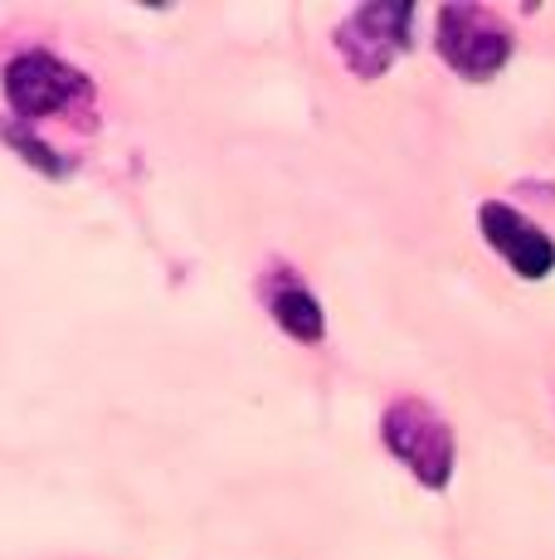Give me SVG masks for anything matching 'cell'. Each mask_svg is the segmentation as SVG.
<instances>
[{
  "label": "cell",
  "mask_w": 555,
  "mask_h": 560,
  "mask_svg": "<svg viewBox=\"0 0 555 560\" xmlns=\"http://www.w3.org/2000/svg\"><path fill=\"white\" fill-rule=\"evenodd\" d=\"M0 98H5L10 117L20 122H45V117H63V113H88L98 89L79 63L59 59L49 49H20L5 59L0 69Z\"/></svg>",
  "instance_id": "6da1fadb"
},
{
  "label": "cell",
  "mask_w": 555,
  "mask_h": 560,
  "mask_svg": "<svg viewBox=\"0 0 555 560\" xmlns=\"http://www.w3.org/2000/svg\"><path fill=\"white\" fill-rule=\"evenodd\" d=\"M380 439H386L390 458H400L420 488L444 492L448 482H453L458 439H453V424H448L429 400H414V395L394 400L386 415H380Z\"/></svg>",
  "instance_id": "7a4b0ae2"
},
{
  "label": "cell",
  "mask_w": 555,
  "mask_h": 560,
  "mask_svg": "<svg viewBox=\"0 0 555 560\" xmlns=\"http://www.w3.org/2000/svg\"><path fill=\"white\" fill-rule=\"evenodd\" d=\"M434 49L458 79L493 83L517 54V35L497 10L458 0V5H439V15H434Z\"/></svg>",
  "instance_id": "3957f363"
},
{
  "label": "cell",
  "mask_w": 555,
  "mask_h": 560,
  "mask_svg": "<svg viewBox=\"0 0 555 560\" xmlns=\"http://www.w3.org/2000/svg\"><path fill=\"white\" fill-rule=\"evenodd\" d=\"M414 15H420V10H414L410 0H370V5H356L332 35L341 63H346L361 83H376L380 73H390V63L414 45Z\"/></svg>",
  "instance_id": "277c9868"
},
{
  "label": "cell",
  "mask_w": 555,
  "mask_h": 560,
  "mask_svg": "<svg viewBox=\"0 0 555 560\" xmlns=\"http://www.w3.org/2000/svg\"><path fill=\"white\" fill-rule=\"evenodd\" d=\"M477 230H483L487 249H493L521 283H541V278L555 273V240L536 220H527L517 205L483 200L477 205Z\"/></svg>",
  "instance_id": "5b68a950"
},
{
  "label": "cell",
  "mask_w": 555,
  "mask_h": 560,
  "mask_svg": "<svg viewBox=\"0 0 555 560\" xmlns=\"http://www.w3.org/2000/svg\"><path fill=\"white\" fill-rule=\"evenodd\" d=\"M259 293H263V307H269L273 327L283 331L287 341H297V347H322L327 341V312L317 303V293L303 283V278H293V268L273 264L269 273L259 278Z\"/></svg>",
  "instance_id": "8992f818"
},
{
  "label": "cell",
  "mask_w": 555,
  "mask_h": 560,
  "mask_svg": "<svg viewBox=\"0 0 555 560\" xmlns=\"http://www.w3.org/2000/svg\"><path fill=\"white\" fill-rule=\"evenodd\" d=\"M0 142L25 161L29 171H39V176H49V180H69L73 171H79L69 156L59 152V147H49L45 137H39V127L20 122V117H5V122H0Z\"/></svg>",
  "instance_id": "52a82bcc"
}]
</instances>
